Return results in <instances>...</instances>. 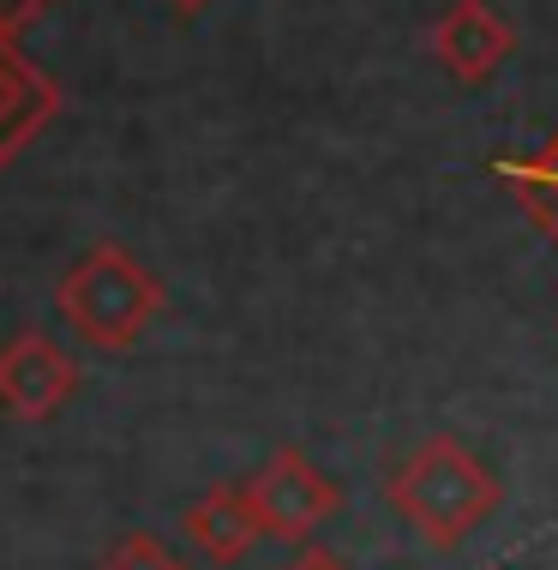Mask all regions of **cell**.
I'll use <instances>...</instances> for the list:
<instances>
[{"label": "cell", "instance_id": "obj_8", "mask_svg": "<svg viewBox=\"0 0 558 570\" xmlns=\"http://www.w3.org/2000/svg\"><path fill=\"white\" fill-rule=\"evenodd\" d=\"M492 175L517 193V205L529 210V223L558 246V132L547 138V145H535L529 157H499Z\"/></svg>", "mask_w": 558, "mask_h": 570}, {"label": "cell", "instance_id": "obj_6", "mask_svg": "<svg viewBox=\"0 0 558 570\" xmlns=\"http://www.w3.org/2000/svg\"><path fill=\"white\" fill-rule=\"evenodd\" d=\"M60 115V85L12 37H0V168Z\"/></svg>", "mask_w": 558, "mask_h": 570}, {"label": "cell", "instance_id": "obj_5", "mask_svg": "<svg viewBox=\"0 0 558 570\" xmlns=\"http://www.w3.org/2000/svg\"><path fill=\"white\" fill-rule=\"evenodd\" d=\"M517 49V30H510L487 0H451L439 24H432V55L451 72L457 85H487L499 79V67Z\"/></svg>", "mask_w": 558, "mask_h": 570}, {"label": "cell", "instance_id": "obj_9", "mask_svg": "<svg viewBox=\"0 0 558 570\" xmlns=\"http://www.w3.org/2000/svg\"><path fill=\"white\" fill-rule=\"evenodd\" d=\"M97 570H193L180 552H168L157 534H120L115 547L97 559Z\"/></svg>", "mask_w": 558, "mask_h": 570}, {"label": "cell", "instance_id": "obj_2", "mask_svg": "<svg viewBox=\"0 0 558 570\" xmlns=\"http://www.w3.org/2000/svg\"><path fill=\"white\" fill-rule=\"evenodd\" d=\"M55 313L67 318V331L79 336L85 348L120 354V348H133L138 336L157 325V313H163V283H157L145 265H138L127 246L97 240V246L79 258V265L60 276Z\"/></svg>", "mask_w": 558, "mask_h": 570}, {"label": "cell", "instance_id": "obj_3", "mask_svg": "<svg viewBox=\"0 0 558 570\" xmlns=\"http://www.w3.org/2000/svg\"><path fill=\"white\" fill-rule=\"evenodd\" d=\"M246 487H253V504H258L265 534H276V541H288V547H306L324 522L336 517V504H343L336 481L306 451H294V444H283V451H276Z\"/></svg>", "mask_w": 558, "mask_h": 570}, {"label": "cell", "instance_id": "obj_1", "mask_svg": "<svg viewBox=\"0 0 558 570\" xmlns=\"http://www.w3.org/2000/svg\"><path fill=\"white\" fill-rule=\"evenodd\" d=\"M384 499L432 552H457L480 522L499 511L505 487L462 439L439 433L397 462V474L384 481Z\"/></svg>", "mask_w": 558, "mask_h": 570}, {"label": "cell", "instance_id": "obj_4", "mask_svg": "<svg viewBox=\"0 0 558 570\" xmlns=\"http://www.w3.org/2000/svg\"><path fill=\"white\" fill-rule=\"evenodd\" d=\"M72 391H79V366L55 336L19 331L0 343V414L7 421H25V426L55 421L72 403Z\"/></svg>", "mask_w": 558, "mask_h": 570}, {"label": "cell", "instance_id": "obj_11", "mask_svg": "<svg viewBox=\"0 0 558 570\" xmlns=\"http://www.w3.org/2000/svg\"><path fill=\"white\" fill-rule=\"evenodd\" d=\"M276 570H354V564L343 559V552H331V547H313V541H306V547H294Z\"/></svg>", "mask_w": 558, "mask_h": 570}, {"label": "cell", "instance_id": "obj_10", "mask_svg": "<svg viewBox=\"0 0 558 570\" xmlns=\"http://www.w3.org/2000/svg\"><path fill=\"white\" fill-rule=\"evenodd\" d=\"M49 7H55V0H0V37H12V42H19L25 30L37 24Z\"/></svg>", "mask_w": 558, "mask_h": 570}, {"label": "cell", "instance_id": "obj_7", "mask_svg": "<svg viewBox=\"0 0 558 570\" xmlns=\"http://www.w3.org/2000/svg\"><path fill=\"white\" fill-rule=\"evenodd\" d=\"M180 534L193 552H205L211 564H235L246 547L265 534L258 522V504H253V487L246 481H228V487H211L198 504H186L180 517Z\"/></svg>", "mask_w": 558, "mask_h": 570}, {"label": "cell", "instance_id": "obj_12", "mask_svg": "<svg viewBox=\"0 0 558 570\" xmlns=\"http://www.w3.org/2000/svg\"><path fill=\"white\" fill-rule=\"evenodd\" d=\"M175 12H198V7H211V0H168Z\"/></svg>", "mask_w": 558, "mask_h": 570}]
</instances>
